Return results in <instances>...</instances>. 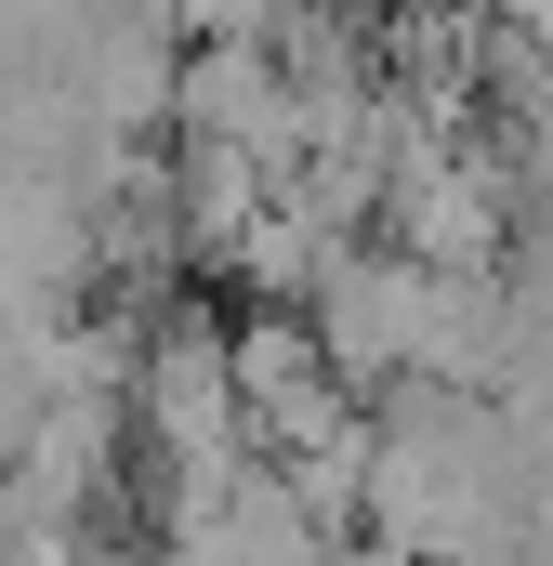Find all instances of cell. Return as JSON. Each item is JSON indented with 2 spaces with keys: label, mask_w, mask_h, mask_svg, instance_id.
Returning <instances> with one entry per match:
<instances>
[{
  "label": "cell",
  "mask_w": 553,
  "mask_h": 566,
  "mask_svg": "<svg viewBox=\"0 0 553 566\" xmlns=\"http://www.w3.org/2000/svg\"><path fill=\"white\" fill-rule=\"evenodd\" d=\"M421 303H435V264H409V251H343L330 290L303 303V329H316V356H330V382L356 409L421 382Z\"/></svg>",
  "instance_id": "cell-1"
},
{
  "label": "cell",
  "mask_w": 553,
  "mask_h": 566,
  "mask_svg": "<svg viewBox=\"0 0 553 566\" xmlns=\"http://www.w3.org/2000/svg\"><path fill=\"white\" fill-rule=\"evenodd\" d=\"M171 145H238L290 198V171H303V93H290V66L264 40H198L185 80H171Z\"/></svg>",
  "instance_id": "cell-2"
},
{
  "label": "cell",
  "mask_w": 553,
  "mask_h": 566,
  "mask_svg": "<svg viewBox=\"0 0 553 566\" xmlns=\"http://www.w3.org/2000/svg\"><path fill=\"white\" fill-rule=\"evenodd\" d=\"M158 554H185V566H330V541H316V514L276 488V461H251L185 541H158Z\"/></svg>",
  "instance_id": "cell-3"
},
{
  "label": "cell",
  "mask_w": 553,
  "mask_h": 566,
  "mask_svg": "<svg viewBox=\"0 0 553 566\" xmlns=\"http://www.w3.org/2000/svg\"><path fill=\"white\" fill-rule=\"evenodd\" d=\"M40 409H53V369H40V329H27V343H0V474L27 461Z\"/></svg>",
  "instance_id": "cell-4"
}]
</instances>
